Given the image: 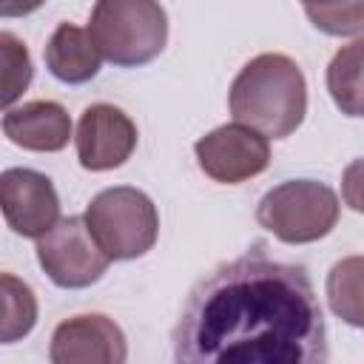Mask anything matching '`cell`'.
<instances>
[{
	"instance_id": "6da1fadb",
	"label": "cell",
	"mask_w": 364,
	"mask_h": 364,
	"mask_svg": "<svg viewBox=\"0 0 364 364\" xmlns=\"http://www.w3.org/2000/svg\"><path fill=\"white\" fill-rule=\"evenodd\" d=\"M179 364H324L327 324L301 264L245 253L202 276L173 327Z\"/></svg>"
},
{
	"instance_id": "7a4b0ae2",
	"label": "cell",
	"mask_w": 364,
	"mask_h": 364,
	"mask_svg": "<svg viewBox=\"0 0 364 364\" xmlns=\"http://www.w3.org/2000/svg\"><path fill=\"white\" fill-rule=\"evenodd\" d=\"M228 105L236 122L264 136L284 139L307 114L304 74L284 54H259L236 74Z\"/></svg>"
},
{
	"instance_id": "3957f363",
	"label": "cell",
	"mask_w": 364,
	"mask_h": 364,
	"mask_svg": "<svg viewBox=\"0 0 364 364\" xmlns=\"http://www.w3.org/2000/svg\"><path fill=\"white\" fill-rule=\"evenodd\" d=\"M88 34L108 63L136 68L162 54L168 43V17L159 0H97Z\"/></svg>"
},
{
	"instance_id": "277c9868",
	"label": "cell",
	"mask_w": 364,
	"mask_h": 364,
	"mask_svg": "<svg viewBox=\"0 0 364 364\" xmlns=\"http://www.w3.org/2000/svg\"><path fill=\"white\" fill-rule=\"evenodd\" d=\"M85 225L100 247L117 262L145 256L159 236L156 205L148 193L128 185L100 191L85 208Z\"/></svg>"
},
{
	"instance_id": "5b68a950",
	"label": "cell",
	"mask_w": 364,
	"mask_h": 364,
	"mask_svg": "<svg viewBox=\"0 0 364 364\" xmlns=\"http://www.w3.org/2000/svg\"><path fill=\"white\" fill-rule=\"evenodd\" d=\"M256 219L287 245L318 242L338 222V196L324 182L290 179L262 196Z\"/></svg>"
},
{
	"instance_id": "8992f818",
	"label": "cell",
	"mask_w": 364,
	"mask_h": 364,
	"mask_svg": "<svg viewBox=\"0 0 364 364\" xmlns=\"http://www.w3.org/2000/svg\"><path fill=\"white\" fill-rule=\"evenodd\" d=\"M37 262L57 287L80 290L102 279L111 256L88 230L85 216H68L37 239Z\"/></svg>"
},
{
	"instance_id": "52a82bcc",
	"label": "cell",
	"mask_w": 364,
	"mask_h": 364,
	"mask_svg": "<svg viewBox=\"0 0 364 364\" xmlns=\"http://www.w3.org/2000/svg\"><path fill=\"white\" fill-rule=\"evenodd\" d=\"M193 151L199 168L213 182H225V185H239L245 179H253L270 165L267 136L242 122L213 128L210 134L196 139Z\"/></svg>"
},
{
	"instance_id": "ba28073f",
	"label": "cell",
	"mask_w": 364,
	"mask_h": 364,
	"mask_svg": "<svg viewBox=\"0 0 364 364\" xmlns=\"http://www.w3.org/2000/svg\"><path fill=\"white\" fill-rule=\"evenodd\" d=\"M6 225L26 239H40L60 222V199L51 179L31 168H9L0 176Z\"/></svg>"
},
{
	"instance_id": "9c48e42d",
	"label": "cell",
	"mask_w": 364,
	"mask_h": 364,
	"mask_svg": "<svg viewBox=\"0 0 364 364\" xmlns=\"http://www.w3.org/2000/svg\"><path fill=\"white\" fill-rule=\"evenodd\" d=\"M77 159L85 171H111L131 159L136 148V125L117 105H88L77 125Z\"/></svg>"
},
{
	"instance_id": "30bf717a",
	"label": "cell",
	"mask_w": 364,
	"mask_h": 364,
	"mask_svg": "<svg viewBox=\"0 0 364 364\" xmlns=\"http://www.w3.org/2000/svg\"><path fill=\"white\" fill-rule=\"evenodd\" d=\"M48 358L54 364H122L128 358L122 330L100 313L57 324Z\"/></svg>"
},
{
	"instance_id": "8fae6325",
	"label": "cell",
	"mask_w": 364,
	"mask_h": 364,
	"mask_svg": "<svg viewBox=\"0 0 364 364\" xmlns=\"http://www.w3.org/2000/svg\"><path fill=\"white\" fill-rule=\"evenodd\" d=\"M3 134L26 151L54 154L63 151L71 139V117L60 102L31 100L17 108H6Z\"/></svg>"
},
{
	"instance_id": "7c38bea8",
	"label": "cell",
	"mask_w": 364,
	"mask_h": 364,
	"mask_svg": "<svg viewBox=\"0 0 364 364\" xmlns=\"http://www.w3.org/2000/svg\"><path fill=\"white\" fill-rule=\"evenodd\" d=\"M46 65L48 71L65 85H82L100 74V48L94 46L88 28L74 23H60L46 46Z\"/></svg>"
},
{
	"instance_id": "4fadbf2b",
	"label": "cell",
	"mask_w": 364,
	"mask_h": 364,
	"mask_svg": "<svg viewBox=\"0 0 364 364\" xmlns=\"http://www.w3.org/2000/svg\"><path fill=\"white\" fill-rule=\"evenodd\" d=\"M327 91L347 117H364V37L341 46L327 65Z\"/></svg>"
},
{
	"instance_id": "5bb4252c",
	"label": "cell",
	"mask_w": 364,
	"mask_h": 364,
	"mask_svg": "<svg viewBox=\"0 0 364 364\" xmlns=\"http://www.w3.org/2000/svg\"><path fill=\"white\" fill-rule=\"evenodd\" d=\"M330 310L350 327H364V256L336 262L324 284Z\"/></svg>"
},
{
	"instance_id": "9a60e30c",
	"label": "cell",
	"mask_w": 364,
	"mask_h": 364,
	"mask_svg": "<svg viewBox=\"0 0 364 364\" xmlns=\"http://www.w3.org/2000/svg\"><path fill=\"white\" fill-rule=\"evenodd\" d=\"M3 287V327H0V341L14 344L17 338L28 336L31 327L37 324V299L28 284H23L17 276L3 273L0 276Z\"/></svg>"
},
{
	"instance_id": "2e32d148",
	"label": "cell",
	"mask_w": 364,
	"mask_h": 364,
	"mask_svg": "<svg viewBox=\"0 0 364 364\" xmlns=\"http://www.w3.org/2000/svg\"><path fill=\"white\" fill-rule=\"evenodd\" d=\"M307 20L330 34V37H347L364 31V0H336L321 6H304Z\"/></svg>"
},
{
	"instance_id": "e0dca14e",
	"label": "cell",
	"mask_w": 364,
	"mask_h": 364,
	"mask_svg": "<svg viewBox=\"0 0 364 364\" xmlns=\"http://www.w3.org/2000/svg\"><path fill=\"white\" fill-rule=\"evenodd\" d=\"M0 60H3V105L11 108V102L28 88L34 68L28 48L11 31L0 34Z\"/></svg>"
},
{
	"instance_id": "ac0fdd59",
	"label": "cell",
	"mask_w": 364,
	"mask_h": 364,
	"mask_svg": "<svg viewBox=\"0 0 364 364\" xmlns=\"http://www.w3.org/2000/svg\"><path fill=\"white\" fill-rule=\"evenodd\" d=\"M341 196H344V205L347 208H353L355 213H364V159H353L344 168Z\"/></svg>"
},
{
	"instance_id": "d6986e66",
	"label": "cell",
	"mask_w": 364,
	"mask_h": 364,
	"mask_svg": "<svg viewBox=\"0 0 364 364\" xmlns=\"http://www.w3.org/2000/svg\"><path fill=\"white\" fill-rule=\"evenodd\" d=\"M46 0H0V14L3 17H23V14H31L43 6Z\"/></svg>"
},
{
	"instance_id": "ffe728a7",
	"label": "cell",
	"mask_w": 364,
	"mask_h": 364,
	"mask_svg": "<svg viewBox=\"0 0 364 364\" xmlns=\"http://www.w3.org/2000/svg\"><path fill=\"white\" fill-rule=\"evenodd\" d=\"M304 6H321V3H336V0H301Z\"/></svg>"
}]
</instances>
